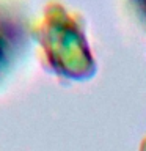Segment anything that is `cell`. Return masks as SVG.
I'll return each mask as SVG.
<instances>
[{
	"label": "cell",
	"instance_id": "cell-1",
	"mask_svg": "<svg viewBox=\"0 0 146 151\" xmlns=\"http://www.w3.org/2000/svg\"><path fill=\"white\" fill-rule=\"evenodd\" d=\"M27 44V27L19 11L0 5V77L11 69Z\"/></svg>",
	"mask_w": 146,
	"mask_h": 151
}]
</instances>
